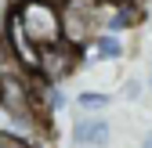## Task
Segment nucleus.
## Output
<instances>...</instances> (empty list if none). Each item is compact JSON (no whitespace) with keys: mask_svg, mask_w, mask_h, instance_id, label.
I'll return each instance as SVG.
<instances>
[{"mask_svg":"<svg viewBox=\"0 0 152 148\" xmlns=\"http://www.w3.org/2000/svg\"><path fill=\"white\" fill-rule=\"evenodd\" d=\"M11 25L22 33L36 51L62 44L58 0H11Z\"/></svg>","mask_w":152,"mask_h":148,"instance_id":"nucleus-1","label":"nucleus"},{"mask_svg":"<svg viewBox=\"0 0 152 148\" xmlns=\"http://www.w3.org/2000/svg\"><path fill=\"white\" fill-rule=\"evenodd\" d=\"M62 11V44L87 51V44L98 36V0H58Z\"/></svg>","mask_w":152,"mask_h":148,"instance_id":"nucleus-2","label":"nucleus"},{"mask_svg":"<svg viewBox=\"0 0 152 148\" xmlns=\"http://www.w3.org/2000/svg\"><path fill=\"white\" fill-rule=\"evenodd\" d=\"M80 69H83L80 51L69 47V44H54V47H44L40 51L36 80H40V83H65L72 72H80Z\"/></svg>","mask_w":152,"mask_h":148,"instance_id":"nucleus-3","label":"nucleus"},{"mask_svg":"<svg viewBox=\"0 0 152 148\" xmlns=\"http://www.w3.org/2000/svg\"><path fill=\"white\" fill-rule=\"evenodd\" d=\"M69 141L76 148H109L112 144V119L105 116H76L69 126Z\"/></svg>","mask_w":152,"mask_h":148,"instance_id":"nucleus-4","label":"nucleus"},{"mask_svg":"<svg viewBox=\"0 0 152 148\" xmlns=\"http://www.w3.org/2000/svg\"><path fill=\"white\" fill-rule=\"evenodd\" d=\"M80 58H83V69L87 65H105V62H123L127 58V40L116 33H98Z\"/></svg>","mask_w":152,"mask_h":148,"instance_id":"nucleus-5","label":"nucleus"},{"mask_svg":"<svg viewBox=\"0 0 152 148\" xmlns=\"http://www.w3.org/2000/svg\"><path fill=\"white\" fill-rule=\"evenodd\" d=\"M141 22V15H138V4H98V29L102 33H130Z\"/></svg>","mask_w":152,"mask_h":148,"instance_id":"nucleus-6","label":"nucleus"},{"mask_svg":"<svg viewBox=\"0 0 152 148\" xmlns=\"http://www.w3.org/2000/svg\"><path fill=\"white\" fill-rule=\"evenodd\" d=\"M36 105H40L44 119H54L58 112H65L72 105V98L65 94V83H40L36 80Z\"/></svg>","mask_w":152,"mask_h":148,"instance_id":"nucleus-7","label":"nucleus"},{"mask_svg":"<svg viewBox=\"0 0 152 148\" xmlns=\"http://www.w3.org/2000/svg\"><path fill=\"white\" fill-rule=\"evenodd\" d=\"M72 105L80 116H105L112 108V94H105V90H80L72 98Z\"/></svg>","mask_w":152,"mask_h":148,"instance_id":"nucleus-8","label":"nucleus"},{"mask_svg":"<svg viewBox=\"0 0 152 148\" xmlns=\"http://www.w3.org/2000/svg\"><path fill=\"white\" fill-rule=\"evenodd\" d=\"M141 94H145V83H141L138 76L123 80V98H127V101H141Z\"/></svg>","mask_w":152,"mask_h":148,"instance_id":"nucleus-9","label":"nucleus"},{"mask_svg":"<svg viewBox=\"0 0 152 148\" xmlns=\"http://www.w3.org/2000/svg\"><path fill=\"white\" fill-rule=\"evenodd\" d=\"M11 22V0H0V44H4V29Z\"/></svg>","mask_w":152,"mask_h":148,"instance_id":"nucleus-10","label":"nucleus"},{"mask_svg":"<svg viewBox=\"0 0 152 148\" xmlns=\"http://www.w3.org/2000/svg\"><path fill=\"white\" fill-rule=\"evenodd\" d=\"M0 148H33V144H22V141H11V137H0Z\"/></svg>","mask_w":152,"mask_h":148,"instance_id":"nucleus-11","label":"nucleus"},{"mask_svg":"<svg viewBox=\"0 0 152 148\" xmlns=\"http://www.w3.org/2000/svg\"><path fill=\"white\" fill-rule=\"evenodd\" d=\"M141 148H152V126H148V130L141 134Z\"/></svg>","mask_w":152,"mask_h":148,"instance_id":"nucleus-12","label":"nucleus"},{"mask_svg":"<svg viewBox=\"0 0 152 148\" xmlns=\"http://www.w3.org/2000/svg\"><path fill=\"white\" fill-rule=\"evenodd\" d=\"M145 90H152V62H148V72H145Z\"/></svg>","mask_w":152,"mask_h":148,"instance_id":"nucleus-13","label":"nucleus"}]
</instances>
